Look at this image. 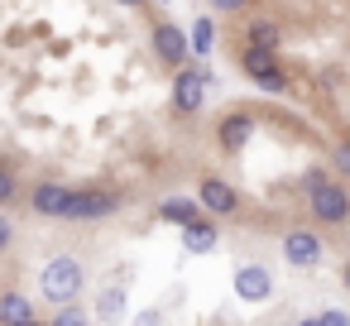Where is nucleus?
Returning a JSON list of instances; mask_svg holds the SVG:
<instances>
[{"label": "nucleus", "instance_id": "1", "mask_svg": "<svg viewBox=\"0 0 350 326\" xmlns=\"http://www.w3.org/2000/svg\"><path fill=\"white\" fill-rule=\"evenodd\" d=\"M82 283H87V269H82V259H72V254L49 259V264H44V273H39L44 297H53V302H63V307H68V302H77Z\"/></svg>", "mask_w": 350, "mask_h": 326}, {"label": "nucleus", "instance_id": "2", "mask_svg": "<svg viewBox=\"0 0 350 326\" xmlns=\"http://www.w3.org/2000/svg\"><path fill=\"white\" fill-rule=\"evenodd\" d=\"M307 182H312V216L326 221V226H340L350 216V192L340 182H326L321 173H312Z\"/></svg>", "mask_w": 350, "mask_h": 326}, {"label": "nucleus", "instance_id": "3", "mask_svg": "<svg viewBox=\"0 0 350 326\" xmlns=\"http://www.w3.org/2000/svg\"><path fill=\"white\" fill-rule=\"evenodd\" d=\"M72 202H77V192L63 187V182H39L34 187V211L39 216H72Z\"/></svg>", "mask_w": 350, "mask_h": 326}, {"label": "nucleus", "instance_id": "4", "mask_svg": "<svg viewBox=\"0 0 350 326\" xmlns=\"http://www.w3.org/2000/svg\"><path fill=\"white\" fill-rule=\"evenodd\" d=\"M283 259H288L293 269H312V264L321 259V240H317L312 230H288V235H283Z\"/></svg>", "mask_w": 350, "mask_h": 326}, {"label": "nucleus", "instance_id": "5", "mask_svg": "<svg viewBox=\"0 0 350 326\" xmlns=\"http://www.w3.org/2000/svg\"><path fill=\"white\" fill-rule=\"evenodd\" d=\"M202 96H206V72H202V68H187V72H178V82H173V106L192 116V111L202 106Z\"/></svg>", "mask_w": 350, "mask_h": 326}, {"label": "nucleus", "instance_id": "6", "mask_svg": "<svg viewBox=\"0 0 350 326\" xmlns=\"http://www.w3.org/2000/svg\"><path fill=\"white\" fill-rule=\"evenodd\" d=\"M235 293H240L245 302H264V297L273 293L269 269H264V264H240V269H235Z\"/></svg>", "mask_w": 350, "mask_h": 326}, {"label": "nucleus", "instance_id": "7", "mask_svg": "<svg viewBox=\"0 0 350 326\" xmlns=\"http://www.w3.org/2000/svg\"><path fill=\"white\" fill-rule=\"evenodd\" d=\"M111 211H120V197H116V192H77L68 221H101V216H111Z\"/></svg>", "mask_w": 350, "mask_h": 326}, {"label": "nucleus", "instance_id": "8", "mask_svg": "<svg viewBox=\"0 0 350 326\" xmlns=\"http://www.w3.org/2000/svg\"><path fill=\"white\" fill-rule=\"evenodd\" d=\"M197 202H202L206 211H216V216H230V211L240 206V192H235L230 182H221V178H206L202 192H197Z\"/></svg>", "mask_w": 350, "mask_h": 326}, {"label": "nucleus", "instance_id": "9", "mask_svg": "<svg viewBox=\"0 0 350 326\" xmlns=\"http://www.w3.org/2000/svg\"><path fill=\"white\" fill-rule=\"evenodd\" d=\"M245 72H250L259 87H269V92L283 87V72H278V63L269 58V49H250V53H245Z\"/></svg>", "mask_w": 350, "mask_h": 326}, {"label": "nucleus", "instance_id": "10", "mask_svg": "<svg viewBox=\"0 0 350 326\" xmlns=\"http://www.w3.org/2000/svg\"><path fill=\"white\" fill-rule=\"evenodd\" d=\"M187 44H192V39H187L178 25H159V29H154V49H159L163 63H183V58H187Z\"/></svg>", "mask_w": 350, "mask_h": 326}, {"label": "nucleus", "instance_id": "11", "mask_svg": "<svg viewBox=\"0 0 350 326\" xmlns=\"http://www.w3.org/2000/svg\"><path fill=\"white\" fill-rule=\"evenodd\" d=\"M0 326H34V302L25 293H0Z\"/></svg>", "mask_w": 350, "mask_h": 326}, {"label": "nucleus", "instance_id": "12", "mask_svg": "<svg viewBox=\"0 0 350 326\" xmlns=\"http://www.w3.org/2000/svg\"><path fill=\"white\" fill-rule=\"evenodd\" d=\"M183 245H187V254H211V249H216V226H211V221L187 226V230H183Z\"/></svg>", "mask_w": 350, "mask_h": 326}, {"label": "nucleus", "instance_id": "13", "mask_svg": "<svg viewBox=\"0 0 350 326\" xmlns=\"http://www.w3.org/2000/svg\"><path fill=\"white\" fill-rule=\"evenodd\" d=\"M250 135H254L250 116H226V125H221V144H226V149H245Z\"/></svg>", "mask_w": 350, "mask_h": 326}, {"label": "nucleus", "instance_id": "14", "mask_svg": "<svg viewBox=\"0 0 350 326\" xmlns=\"http://www.w3.org/2000/svg\"><path fill=\"white\" fill-rule=\"evenodd\" d=\"M96 312H101V321H120L125 316V288H106L96 297Z\"/></svg>", "mask_w": 350, "mask_h": 326}, {"label": "nucleus", "instance_id": "15", "mask_svg": "<svg viewBox=\"0 0 350 326\" xmlns=\"http://www.w3.org/2000/svg\"><path fill=\"white\" fill-rule=\"evenodd\" d=\"M197 206H202V202H178V197H173V202H163L159 211H163L168 221H178V226L187 230V226H197Z\"/></svg>", "mask_w": 350, "mask_h": 326}, {"label": "nucleus", "instance_id": "16", "mask_svg": "<svg viewBox=\"0 0 350 326\" xmlns=\"http://www.w3.org/2000/svg\"><path fill=\"white\" fill-rule=\"evenodd\" d=\"M192 49H197V53H211V49H216V29H211V20H197V25H192Z\"/></svg>", "mask_w": 350, "mask_h": 326}, {"label": "nucleus", "instance_id": "17", "mask_svg": "<svg viewBox=\"0 0 350 326\" xmlns=\"http://www.w3.org/2000/svg\"><path fill=\"white\" fill-rule=\"evenodd\" d=\"M53 326H87V307H77V302H68V307H58V316H53Z\"/></svg>", "mask_w": 350, "mask_h": 326}, {"label": "nucleus", "instance_id": "18", "mask_svg": "<svg viewBox=\"0 0 350 326\" xmlns=\"http://www.w3.org/2000/svg\"><path fill=\"white\" fill-rule=\"evenodd\" d=\"M250 39H254V49H273V44H278L273 25H254V29H250Z\"/></svg>", "mask_w": 350, "mask_h": 326}, {"label": "nucleus", "instance_id": "19", "mask_svg": "<svg viewBox=\"0 0 350 326\" xmlns=\"http://www.w3.org/2000/svg\"><path fill=\"white\" fill-rule=\"evenodd\" d=\"M10 245H15V226H10L5 216H0V254H5Z\"/></svg>", "mask_w": 350, "mask_h": 326}, {"label": "nucleus", "instance_id": "20", "mask_svg": "<svg viewBox=\"0 0 350 326\" xmlns=\"http://www.w3.org/2000/svg\"><path fill=\"white\" fill-rule=\"evenodd\" d=\"M10 197H15V178H10V173H0V206H5Z\"/></svg>", "mask_w": 350, "mask_h": 326}, {"label": "nucleus", "instance_id": "21", "mask_svg": "<svg viewBox=\"0 0 350 326\" xmlns=\"http://www.w3.org/2000/svg\"><path fill=\"white\" fill-rule=\"evenodd\" d=\"M336 168L350 178V144H340V149H336Z\"/></svg>", "mask_w": 350, "mask_h": 326}, {"label": "nucleus", "instance_id": "22", "mask_svg": "<svg viewBox=\"0 0 350 326\" xmlns=\"http://www.w3.org/2000/svg\"><path fill=\"white\" fill-rule=\"evenodd\" d=\"M321 326H350L345 312H321Z\"/></svg>", "mask_w": 350, "mask_h": 326}, {"label": "nucleus", "instance_id": "23", "mask_svg": "<svg viewBox=\"0 0 350 326\" xmlns=\"http://www.w3.org/2000/svg\"><path fill=\"white\" fill-rule=\"evenodd\" d=\"M211 5H216V10H240L245 0H211Z\"/></svg>", "mask_w": 350, "mask_h": 326}, {"label": "nucleus", "instance_id": "24", "mask_svg": "<svg viewBox=\"0 0 350 326\" xmlns=\"http://www.w3.org/2000/svg\"><path fill=\"white\" fill-rule=\"evenodd\" d=\"M345 288H350V264H345Z\"/></svg>", "mask_w": 350, "mask_h": 326}, {"label": "nucleus", "instance_id": "25", "mask_svg": "<svg viewBox=\"0 0 350 326\" xmlns=\"http://www.w3.org/2000/svg\"><path fill=\"white\" fill-rule=\"evenodd\" d=\"M125 5H139V0H125Z\"/></svg>", "mask_w": 350, "mask_h": 326}, {"label": "nucleus", "instance_id": "26", "mask_svg": "<svg viewBox=\"0 0 350 326\" xmlns=\"http://www.w3.org/2000/svg\"><path fill=\"white\" fill-rule=\"evenodd\" d=\"M34 326H39V321H34Z\"/></svg>", "mask_w": 350, "mask_h": 326}]
</instances>
